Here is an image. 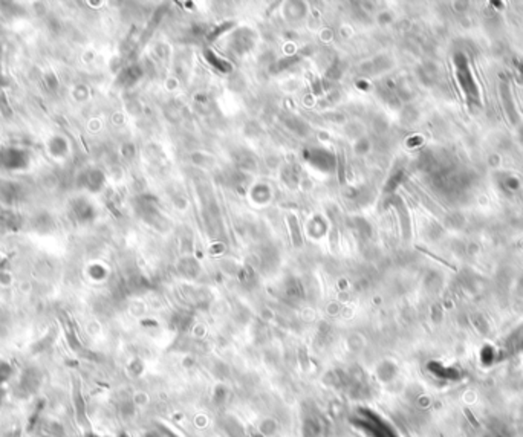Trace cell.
Instances as JSON below:
<instances>
[{
	"label": "cell",
	"instance_id": "cell-2",
	"mask_svg": "<svg viewBox=\"0 0 523 437\" xmlns=\"http://www.w3.org/2000/svg\"><path fill=\"white\" fill-rule=\"evenodd\" d=\"M500 95H502V100H503V106H505V110H507V115L511 121V124H517L519 122V115L516 112V107H514V101H513V95H511V87H510V83L507 80H503L500 83Z\"/></svg>",
	"mask_w": 523,
	"mask_h": 437
},
{
	"label": "cell",
	"instance_id": "cell-1",
	"mask_svg": "<svg viewBox=\"0 0 523 437\" xmlns=\"http://www.w3.org/2000/svg\"><path fill=\"white\" fill-rule=\"evenodd\" d=\"M455 66H456V75H458V81L464 90V95H465V100H466V104L468 106H477L480 107L482 106V101H480V92H479V87L473 78V74H471V69L470 66H468V60L466 57L464 55V54H456L455 58Z\"/></svg>",
	"mask_w": 523,
	"mask_h": 437
}]
</instances>
